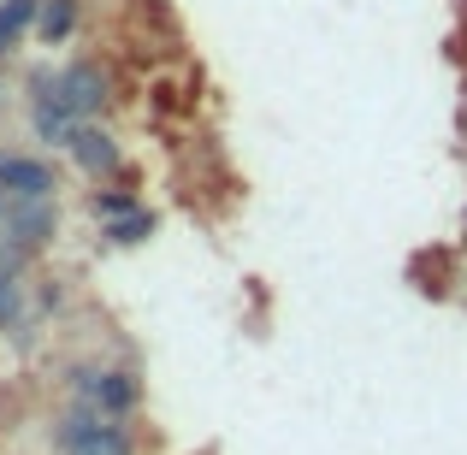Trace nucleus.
I'll list each match as a JSON object with an SVG mask.
<instances>
[{
  "instance_id": "obj_1",
  "label": "nucleus",
  "mask_w": 467,
  "mask_h": 455,
  "mask_svg": "<svg viewBox=\"0 0 467 455\" xmlns=\"http://www.w3.org/2000/svg\"><path fill=\"white\" fill-rule=\"evenodd\" d=\"M54 444L66 455H130V438L113 426V414L101 408H71L66 420L54 426Z\"/></svg>"
},
{
  "instance_id": "obj_2",
  "label": "nucleus",
  "mask_w": 467,
  "mask_h": 455,
  "mask_svg": "<svg viewBox=\"0 0 467 455\" xmlns=\"http://www.w3.org/2000/svg\"><path fill=\"white\" fill-rule=\"evenodd\" d=\"M71 390H78L83 408H101V414H130L142 402L137 373H125V367H78Z\"/></svg>"
},
{
  "instance_id": "obj_3",
  "label": "nucleus",
  "mask_w": 467,
  "mask_h": 455,
  "mask_svg": "<svg viewBox=\"0 0 467 455\" xmlns=\"http://www.w3.org/2000/svg\"><path fill=\"white\" fill-rule=\"evenodd\" d=\"M30 130H36L42 142H54V149H71V137H78V113H71L66 95H59V78H36Z\"/></svg>"
},
{
  "instance_id": "obj_4",
  "label": "nucleus",
  "mask_w": 467,
  "mask_h": 455,
  "mask_svg": "<svg viewBox=\"0 0 467 455\" xmlns=\"http://www.w3.org/2000/svg\"><path fill=\"white\" fill-rule=\"evenodd\" d=\"M0 190L12 202H47L59 190L54 183V166L47 160H30V154H0Z\"/></svg>"
},
{
  "instance_id": "obj_5",
  "label": "nucleus",
  "mask_w": 467,
  "mask_h": 455,
  "mask_svg": "<svg viewBox=\"0 0 467 455\" xmlns=\"http://www.w3.org/2000/svg\"><path fill=\"white\" fill-rule=\"evenodd\" d=\"M0 231H6V243H18V249H42V243L59 231L54 195H47V202H12L6 219H0Z\"/></svg>"
},
{
  "instance_id": "obj_6",
  "label": "nucleus",
  "mask_w": 467,
  "mask_h": 455,
  "mask_svg": "<svg viewBox=\"0 0 467 455\" xmlns=\"http://www.w3.org/2000/svg\"><path fill=\"white\" fill-rule=\"evenodd\" d=\"M59 95H66V107L78 119L101 113V107H107V71L101 66H66V71H59Z\"/></svg>"
},
{
  "instance_id": "obj_7",
  "label": "nucleus",
  "mask_w": 467,
  "mask_h": 455,
  "mask_svg": "<svg viewBox=\"0 0 467 455\" xmlns=\"http://www.w3.org/2000/svg\"><path fill=\"white\" fill-rule=\"evenodd\" d=\"M71 160H78L89 178H101V171H119V142L107 137L101 125H78V137H71Z\"/></svg>"
},
{
  "instance_id": "obj_8",
  "label": "nucleus",
  "mask_w": 467,
  "mask_h": 455,
  "mask_svg": "<svg viewBox=\"0 0 467 455\" xmlns=\"http://www.w3.org/2000/svg\"><path fill=\"white\" fill-rule=\"evenodd\" d=\"M36 18H42V0H0V54H12V42H18Z\"/></svg>"
},
{
  "instance_id": "obj_9",
  "label": "nucleus",
  "mask_w": 467,
  "mask_h": 455,
  "mask_svg": "<svg viewBox=\"0 0 467 455\" xmlns=\"http://www.w3.org/2000/svg\"><path fill=\"white\" fill-rule=\"evenodd\" d=\"M78 30V0H42V18H36V36H42L47 47L66 42V36Z\"/></svg>"
},
{
  "instance_id": "obj_10",
  "label": "nucleus",
  "mask_w": 467,
  "mask_h": 455,
  "mask_svg": "<svg viewBox=\"0 0 467 455\" xmlns=\"http://www.w3.org/2000/svg\"><path fill=\"white\" fill-rule=\"evenodd\" d=\"M154 237V213L149 207H130V213L107 219V243H119V249H130V243H149Z\"/></svg>"
},
{
  "instance_id": "obj_11",
  "label": "nucleus",
  "mask_w": 467,
  "mask_h": 455,
  "mask_svg": "<svg viewBox=\"0 0 467 455\" xmlns=\"http://www.w3.org/2000/svg\"><path fill=\"white\" fill-rule=\"evenodd\" d=\"M24 319V278L0 273V326H18Z\"/></svg>"
},
{
  "instance_id": "obj_12",
  "label": "nucleus",
  "mask_w": 467,
  "mask_h": 455,
  "mask_svg": "<svg viewBox=\"0 0 467 455\" xmlns=\"http://www.w3.org/2000/svg\"><path fill=\"white\" fill-rule=\"evenodd\" d=\"M95 213H101V219H119V213H130V207H137V202H130V195H101V190H95Z\"/></svg>"
}]
</instances>
